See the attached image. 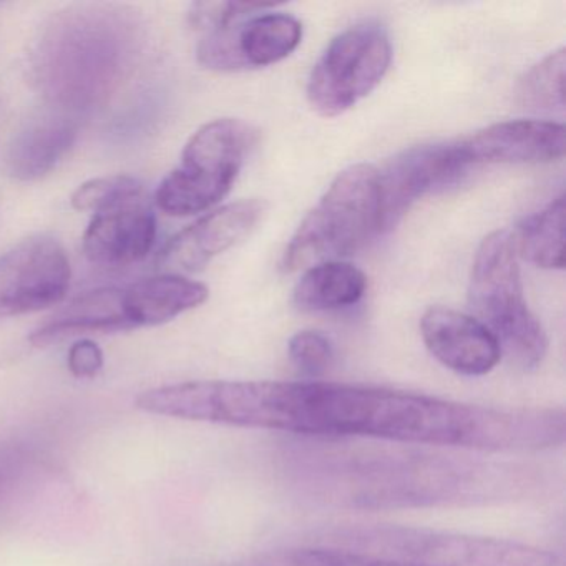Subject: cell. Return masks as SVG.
<instances>
[{
  "label": "cell",
  "instance_id": "cell-21",
  "mask_svg": "<svg viewBox=\"0 0 566 566\" xmlns=\"http://www.w3.org/2000/svg\"><path fill=\"white\" fill-rule=\"evenodd\" d=\"M565 49L533 65L516 84V102L530 111H565Z\"/></svg>",
  "mask_w": 566,
  "mask_h": 566
},
{
  "label": "cell",
  "instance_id": "cell-22",
  "mask_svg": "<svg viewBox=\"0 0 566 566\" xmlns=\"http://www.w3.org/2000/svg\"><path fill=\"white\" fill-rule=\"evenodd\" d=\"M248 566H413L380 556L367 555L356 549L336 546H307L284 549L261 556Z\"/></svg>",
  "mask_w": 566,
  "mask_h": 566
},
{
  "label": "cell",
  "instance_id": "cell-1",
  "mask_svg": "<svg viewBox=\"0 0 566 566\" xmlns=\"http://www.w3.org/2000/svg\"><path fill=\"white\" fill-rule=\"evenodd\" d=\"M154 416L306 437H367L480 452L562 447L566 413L553 407H489L426 394L333 382L195 380L145 390Z\"/></svg>",
  "mask_w": 566,
  "mask_h": 566
},
{
  "label": "cell",
  "instance_id": "cell-4",
  "mask_svg": "<svg viewBox=\"0 0 566 566\" xmlns=\"http://www.w3.org/2000/svg\"><path fill=\"white\" fill-rule=\"evenodd\" d=\"M321 546L356 549L413 566H558L549 549L512 539L397 525L336 526L316 533Z\"/></svg>",
  "mask_w": 566,
  "mask_h": 566
},
{
  "label": "cell",
  "instance_id": "cell-8",
  "mask_svg": "<svg viewBox=\"0 0 566 566\" xmlns=\"http://www.w3.org/2000/svg\"><path fill=\"white\" fill-rule=\"evenodd\" d=\"M392 42L382 25L360 22L337 34L307 81L306 97L321 117L333 118L356 107L386 77Z\"/></svg>",
  "mask_w": 566,
  "mask_h": 566
},
{
  "label": "cell",
  "instance_id": "cell-7",
  "mask_svg": "<svg viewBox=\"0 0 566 566\" xmlns=\"http://www.w3.org/2000/svg\"><path fill=\"white\" fill-rule=\"evenodd\" d=\"M258 132L237 118L203 125L185 147L180 165L157 191V205L171 217L201 213L220 203L237 181Z\"/></svg>",
  "mask_w": 566,
  "mask_h": 566
},
{
  "label": "cell",
  "instance_id": "cell-12",
  "mask_svg": "<svg viewBox=\"0 0 566 566\" xmlns=\"http://www.w3.org/2000/svg\"><path fill=\"white\" fill-rule=\"evenodd\" d=\"M420 336L427 350L460 376H485L502 360L495 336L472 314L430 307L420 319Z\"/></svg>",
  "mask_w": 566,
  "mask_h": 566
},
{
  "label": "cell",
  "instance_id": "cell-17",
  "mask_svg": "<svg viewBox=\"0 0 566 566\" xmlns=\"http://www.w3.org/2000/svg\"><path fill=\"white\" fill-rule=\"evenodd\" d=\"M132 329L122 303V290L105 287L72 301L57 316L34 331L31 343L48 347L84 333H112Z\"/></svg>",
  "mask_w": 566,
  "mask_h": 566
},
{
  "label": "cell",
  "instance_id": "cell-24",
  "mask_svg": "<svg viewBox=\"0 0 566 566\" xmlns=\"http://www.w3.org/2000/svg\"><path fill=\"white\" fill-rule=\"evenodd\" d=\"M287 356L304 376L319 377L333 367L336 350L329 337L319 331H300L287 344Z\"/></svg>",
  "mask_w": 566,
  "mask_h": 566
},
{
  "label": "cell",
  "instance_id": "cell-13",
  "mask_svg": "<svg viewBox=\"0 0 566 566\" xmlns=\"http://www.w3.org/2000/svg\"><path fill=\"white\" fill-rule=\"evenodd\" d=\"M264 213L266 203L258 198L218 208L174 238L165 251V264L188 273L203 270L214 258L250 237Z\"/></svg>",
  "mask_w": 566,
  "mask_h": 566
},
{
  "label": "cell",
  "instance_id": "cell-10",
  "mask_svg": "<svg viewBox=\"0 0 566 566\" xmlns=\"http://www.w3.org/2000/svg\"><path fill=\"white\" fill-rule=\"evenodd\" d=\"M69 286L64 247L54 238H28L0 256V319L55 306Z\"/></svg>",
  "mask_w": 566,
  "mask_h": 566
},
{
  "label": "cell",
  "instance_id": "cell-20",
  "mask_svg": "<svg viewBox=\"0 0 566 566\" xmlns=\"http://www.w3.org/2000/svg\"><path fill=\"white\" fill-rule=\"evenodd\" d=\"M513 234L518 258L542 270L565 266V195L549 201L542 211L525 218Z\"/></svg>",
  "mask_w": 566,
  "mask_h": 566
},
{
  "label": "cell",
  "instance_id": "cell-18",
  "mask_svg": "<svg viewBox=\"0 0 566 566\" xmlns=\"http://www.w3.org/2000/svg\"><path fill=\"white\" fill-rule=\"evenodd\" d=\"M77 138V127L67 118L32 122L11 144L8 167L21 181L48 177L67 155Z\"/></svg>",
  "mask_w": 566,
  "mask_h": 566
},
{
  "label": "cell",
  "instance_id": "cell-2",
  "mask_svg": "<svg viewBox=\"0 0 566 566\" xmlns=\"http://www.w3.org/2000/svg\"><path fill=\"white\" fill-rule=\"evenodd\" d=\"M297 482L314 499L346 509L449 505L495 499L499 467L410 450H321L297 457Z\"/></svg>",
  "mask_w": 566,
  "mask_h": 566
},
{
  "label": "cell",
  "instance_id": "cell-14",
  "mask_svg": "<svg viewBox=\"0 0 566 566\" xmlns=\"http://www.w3.org/2000/svg\"><path fill=\"white\" fill-rule=\"evenodd\" d=\"M470 167L475 164H552L566 150L563 124L510 120L490 125L460 142Z\"/></svg>",
  "mask_w": 566,
  "mask_h": 566
},
{
  "label": "cell",
  "instance_id": "cell-15",
  "mask_svg": "<svg viewBox=\"0 0 566 566\" xmlns=\"http://www.w3.org/2000/svg\"><path fill=\"white\" fill-rule=\"evenodd\" d=\"M157 220L144 205H124L102 211L85 231L84 251L92 263L128 266L144 260L155 244Z\"/></svg>",
  "mask_w": 566,
  "mask_h": 566
},
{
  "label": "cell",
  "instance_id": "cell-11",
  "mask_svg": "<svg viewBox=\"0 0 566 566\" xmlns=\"http://www.w3.org/2000/svg\"><path fill=\"white\" fill-rule=\"evenodd\" d=\"M469 168L460 142L420 145L392 158L379 171L382 233L396 228L417 201L462 180Z\"/></svg>",
  "mask_w": 566,
  "mask_h": 566
},
{
  "label": "cell",
  "instance_id": "cell-16",
  "mask_svg": "<svg viewBox=\"0 0 566 566\" xmlns=\"http://www.w3.org/2000/svg\"><path fill=\"white\" fill-rule=\"evenodd\" d=\"M208 296L210 290L203 283L178 274L148 277L122 290V303L132 329L168 323L201 306Z\"/></svg>",
  "mask_w": 566,
  "mask_h": 566
},
{
  "label": "cell",
  "instance_id": "cell-3",
  "mask_svg": "<svg viewBox=\"0 0 566 566\" xmlns=\"http://www.w3.org/2000/svg\"><path fill=\"white\" fill-rule=\"evenodd\" d=\"M144 49L145 24L135 9L105 2L67 6L35 39L32 78L57 111L92 114L130 81Z\"/></svg>",
  "mask_w": 566,
  "mask_h": 566
},
{
  "label": "cell",
  "instance_id": "cell-25",
  "mask_svg": "<svg viewBox=\"0 0 566 566\" xmlns=\"http://www.w3.org/2000/svg\"><path fill=\"white\" fill-rule=\"evenodd\" d=\"M67 366L77 379H92L104 367V353L94 340L82 339L72 344L69 350Z\"/></svg>",
  "mask_w": 566,
  "mask_h": 566
},
{
  "label": "cell",
  "instance_id": "cell-5",
  "mask_svg": "<svg viewBox=\"0 0 566 566\" xmlns=\"http://www.w3.org/2000/svg\"><path fill=\"white\" fill-rule=\"evenodd\" d=\"M469 306L495 336L502 356L523 370H533L548 353V336L523 293L513 234L493 231L483 238L473 258Z\"/></svg>",
  "mask_w": 566,
  "mask_h": 566
},
{
  "label": "cell",
  "instance_id": "cell-19",
  "mask_svg": "<svg viewBox=\"0 0 566 566\" xmlns=\"http://www.w3.org/2000/svg\"><path fill=\"white\" fill-rule=\"evenodd\" d=\"M367 277L347 261H326L304 270L293 291V303L303 313L346 310L363 300Z\"/></svg>",
  "mask_w": 566,
  "mask_h": 566
},
{
  "label": "cell",
  "instance_id": "cell-23",
  "mask_svg": "<svg viewBox=\"0 0 566 566\" xmlns=\"http://www.w3.org/2000/svg\"><path fill=\"white\" fill-rule=\"evenodd\" d=\"M144 191V185L137 178L115 175V177L95 178L81 185L72 195V207L78 211L114 210L124 205L138 201Z\"/></svg>",
  "mask_w": 566,
  "mask_h": 566
},
{
  "label": "cell",
  "instance_id": "cell-6",
  "mask_svg": "<svg viewBox=\"0 0 566 566\" xmlns=\"http://www.w3.org/2000/svg\"><path fill=\"white\" fill-rule=\"evenodd\" d=\"M382 233L379 170L357 164L340 171L306 214L284 250L281 268L296 273L340 261Z\"/></svg>",
  "mask_w": 566,
  "mask_h": 566
},
{
  "label": "cell",
  "instance_id": "cell-9",
  "mask_svg": "<svg viewBox=\"0 0 566 566\" xmlns=\"http://www.w3.org/2000/svg\"><path fill=\"white\" fill-rule=\"evenodd\" d=\"M303 41V24L284 12H258L203 32L198 62L210 71L270 67L290 57Z\"/></svg>",
  "mask_w": 566,
  "mask_h": 566
}]
</instances>
